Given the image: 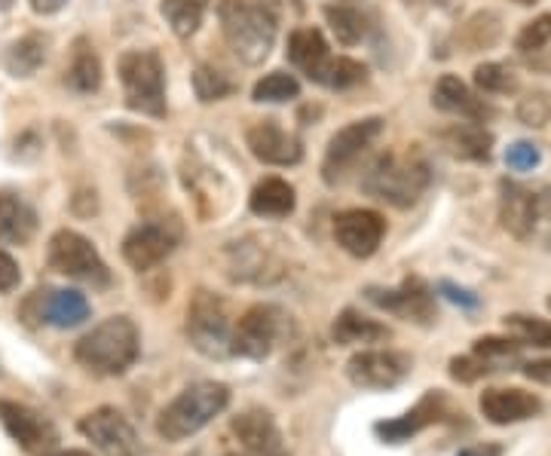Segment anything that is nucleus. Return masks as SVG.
<instances>
[{"instance_id":"f257e3e1","label":"nucleus","mask_w":551,"mask_h":456,"mask_svg":"<svg viewBox=\"0 0 551 456\" xmlns=\"http://www.w3.org/2000/svg\"><path fill=\"white\" fill-rule=\"evenodd\" d=\"M141 356V331L129 316L98 322L74 343V359L95 377H123Z\"/></svg>"},{"instance_id":"f03ea898","label":"nucleus","mask_w":551,"mask_h":456,"mask_svg":"<svg viewBox=\"0 0 551 456\" xmlns=\"http://www.w3.org/2000/svg\"><path fill=\"white\" fill-rule=\"evenodd\" d=\"M230 404V386L218 380H199L178 392L157 417V435L178 444L203 432Z\"/></svg>"},{"instance_id":"7ed1b4c3","label":"nucleus","mask_w":551,"mask_h":456,"mask_svg":"<svg viewBox=\"0 0 551 456\" xmlns=\"http://www.w3.org/2000/svg\"><path fill=\"white\" fill-rule=\"evenodd\" d=\"M218 19L227 46L242 65H261L276 43L279 19L264 7L252 4V0H221Z\"/></svg>"},{"instance_id":"20e7f679","label":"nucleus","mask_w":551,"mask_h":456,"mask_svg":"<svg viewBox=\"0 0 551 456\" xmlns=\"http://www.w3.org/2000/svg\"><path fill=\"white\" fill-rule=\"evenodd\" d=\"M123 98L135 114L163 120L166 117V71L154 49H129L117 62Z\"/></svg>"},{"instance_id":"39448f33","label":"nucleus","mask_w":551,"mask_h":456,"mask_svg":"<svg viewBox=\"0 0 551 456\" xmlns=\"http://www.w3.org/2000/svg\"><path fill=\"white\" fill-rule=\"evenodd\" d=\"M184 334L199 356L215 362H224L233 356V322L227 313V303L215 291H206V288L193 291L187 303Z\"/></svg>"},{"instance_id":"423d86ee","label":"nucleus","mask_w":551,"mask_h":456,"mask_svg":"<svg viewBox=\"0 0 551 456\" xmlns=\"http://www.w3.org/2000/svg\"><path fill=\"white\" fill-rule=\"evenodd\" d=\"M362 187L395 209H411L429 187V169L420 157L383 154L362 178Z\"/></svg>"},{"instance_id":"0eeeda50","label":"nucleus","mask_w":551,"mask_h":456,"mask_svg":"<svg viewBox=\"0 0 551 456\" xmlns=\"http://www.w3.org/2000/svg\"><path fill=\"white\" fill-rule=\"evenodd\" d=\"M46 261L56 273L77 279L83 285L92 288H108L111 285V270L98 255V248L77 230H56L49 236V248H46Z\"/></svg>"},{"instance_id":"6e6552de","label":"nucleus","mask_w":551,"mask_h":456,"mask_svg":"<svg viewBox=\"0 0 551 456\" xmlns=\"http://www.w3.org/2000/svg\"><path fill=\"white\" fill-rule=\"evenodd\" d=\"M282 313L270 303L248 307L239 322L233 325V356L248 362H264L273 356V349L282 337Z\"/></svg>"},{"instance_id":"1a4fd4ad","label":"nucleus","mask_w":551,"mask_h":456,"mask_svg":"<svg viewBox=\"0 0 551 456\" xmlns=\"http://www.w3.org/2000/svg\"><path fill=\"white\" fill-rule=\"evenodd\" d=\"M178 242H181V227L175 221H144L126 233L123 261L132 270L147 273V270L160 267L178 248Z\"/></svg>"},{"instance_id":"9d476101","label":"nucleus","mask_w":551,"mask_h":456,"mask_svg":"<svg viewBox=\"0 0 551 456\" xmlns=\"http://www.w3.org/2000/svg\"><path fill=\"white\" fill-rule=\"evenodd\" d=\"M92 307L86 294L74 288H37L25 303H22V316L37 325H53V328H77L89 319Z\"/></svg>"},{"instance_id":"9b49d317","label":"nucleus","mask_w":551,"mask_h":456,"mask_svg":"<svg viewBox=\"0 0 551 456\" xmlns=\"http://www.w3.org/2000/svg\"><path fill=\"white\" fill-rule=\"evenodd\" d=\"M80 435L92 441L102 456H141V438L135 426L117 408H95L77 423Z\"/></svg>"},{"instance_id":"f8f14e48","label":"nucleus","mask_w":551,"mask_h":456,"mask_svg":"<svg viewBox=\"0 0 551 456\" xmlns=\"http://www.w3.org/2000/svg\"><path fill=\"white\" fill-rule=\"evenodd\" d=\"M386 120L383 117H365L343 126L340 132L331 135L328 150H325V163H322V175L328 184H337L349 166H356V160L365 154V150L380 138Z\"/></svg>"},{"instance_id":"ddd939ff","label":"nucleus","mask_w":551,"mask_h":456,"mask_svg":"<svg viewBox=\"0 0 551 456\" xmlns=\"http://www.w3.org/2000/svg\"><path fill=\"white\" fill-rule=\"evenodd\" d=\"M0 423H4L7 435L25 450V453H53L59 444V429L53 420L34 411L31 404L0 398Z\"/></svg>"},{"instance_id":"4468645a","label":"nucleus","mask_w":551,"mask_h":456,"mask_svg":"<svg viewBox=\"0 0 551 456\" xmlns=\"http://www.w3.org/2000/svg\"><path fill=\"white\" fill-rule=\"evenodd\" d=\"M365 294H368V300L374 303V307H380V310H386L398 319H405V322L432 325L438 319L435 294L417 276H408L398 288H368Z\"/></svg>"},{"instance_id":"2eb2a0df","label":"nucleus","mask_w":551,"mask_h":456,"mask_svg":"<svg viewBox=\"0 0 551 456\" xmlns=\"http://www.w3.org/2000/svg\"><path fill=\"white\" fill-rule=\"evenodd\" d=\"M414 371L405 352L395 349H362L346 362V377L359 389H392Z\"/></svg>"},{"instance_id":"dca6fc26","label":"nucleus","mask_w":551,"mask_h":456,"mask_svg":"<svg viewBox=\"0 0 551 456\" xmlns=\"http://www.w3.org/2000/svg\"><path fill=\"white\" fill-rule=\"evenodd\" d=\"M386 236V221L374 209H346L334 218V239L353 258H371Z\"/></svg>"},{"instance_id":"f3484780","label":"nucleus","mask_w":551,"mask_h":456,"mask_svg":"<svg viewBox=\"0 0 551 456\" xmlns=\"http://www.w3.org/2000/svg\"><path fill=\"white\" fill-rule=\"evenodd\" d=\"M539 196L518 184V181H499V224L503 230L515 239H533L536 227H539Z\"/></svg>"},{"instance_id":"a211bd4d","label":"nucleus","mask_w":551,"mask_h":456,"mask_svg":"<svg viewBox=\"0 0 551 456\" xmlns=\"http://www.w3.org/2000/svg\"><path fill=\"white\" fill-rule=\"evenodd\" d=\"M245 144L252 150V157L264 166H297L304 160L300 141L291 132H285L276 120H261L255 126H248Z\"/></svg>"},{"instance_id":"6ab92c4d","label":"nucleus","mask_w":551,"mask_h":456,"mask_svg":"<svg viewBox=\"0 0 551 456\" xmlns=\"http://www.w3.org/2000/svg\"><path fill=\"white\" fill-rule=\"evenodd\" d=\"M447 414H450V411H447V398H444V392L432 389V392H426V395L414 404V408H411L408 414L395 417V420H383V423H377V426H374V432H377L383 441H389V444H402V441H408V438L420 435L423 429H429V426L441 423Z\"/></svg>"},{"instance_id":"aec40b11","label":"nucleus","mask_w":551,"mask_h":456,"mask_svg":"<svg viewBox=\"0 0 551 456\" xmlns=\"http://www.w3.org/2000/svg\"><path fill=\"white\" fill-rule=\"evenodd\" d=\"M478 408L484 420L493 426H515V423L539 417L542 401L539 395L524 392V389H484L478 398Z\"/></svg>"},{"instance_id":"412c9836","label":"nucleus","mask_w":551,"mask_h":456,"mask_svg":"<svg viewBox=\"0 0 551 456\" xmlns=\"http://www.w3.org/2000/svg\"><path fill=\"white\" fill-rule=\"evenodd\" d=\"M230 429L239 438V444L245 447V453H255V456H285L282 432H279L273 414L264 411V408H248V411L236 414L233 423H230Z\"/></svg>"},{"instance_id":"4be33fe9","label":"nucleus","mask_w":551,"mask_h":456,"mask_svg":"<svg viewBox=\"0 0 551 456\" xmlns=\"http://www.w3.org/2000/svg\"><path fill=\"white\" fill-rule=\"evenodd\" d=\"M230 255V279L236 282H273L279 279L285 270H279V261L270 255V251L264 245H252V239L245 242H236L227 248Z\"/></svg>"},{"instance_id":"5701e85b","label":"nucleus","mask_w":551,"mask_h":456,"mask_svg":"<svg viewBox=\"0 0 551 456\" xmlns=\"http://www.w3.org/2000/svg\"><path fill=\"white\" fill-rule=\"evenodd\" d=\"M37 236V212L16 193H0V242L28 245Z\"/></svg>"},{"instance_id":"b1692460","label":"nucleus","mask_w":551,"mask_h":456,"mask_svg":"<svg viewBox=\"0 0 551 456\" xmlns=\"http://www.w3.org/2000/svg\"><path fill=\"white\" fill-rule=\"evenodd\" d=\"M331 337L337 346H371V343H386L392 331L383 322L362 316L359 310H343L331 325Z\"/></svg>"},{"instance_id":"393cba45","label":"nucleus","mask_w":551,"mask_h":456,"mask_svg":"<svg viewBox=\"0 0 551 456\" xmlns=\"http://www.w3.org/2000/svg\"><path fill=\"white\" fill-rule=\"evenodd\" d=\"M65 80L80 95H92V92L102 89V80H105L102 59H98L95 46L86 37H77L74 46H71V65H68Z\"/></svg>"},{"instance_id":"a878e982","label":"nucleus","mask_w":551,"mask_h":456,"mask_svg":"<svg viewBox=\"0 0 551 456\" xmlns=\"http://www.w3.org/2000/svg\"><path fill=\"white\" fill-rule=\"evenodd\" d=\"M248 209L258 218H288L297 209V193L285 178H264L248 196Z\"/></svg>"},{"instance_id":"bb28decb","label":"nucleus","mask_w":551,"mask_h":456,"mask_svg":"<svg viewBox=\"0 0 551 456\" xmlns=\"http://www.w3.org/2000/svg\"><path fill=\"white\" fill-rule=\"evenodd\" d=\"M328 43L319 28H294L288 37V62L304 71L310 80L319 74V68L328 62Z\"/></svg>"},{"instance_id":"cd10ccee","label":"nucleus","mask_w":551,"mask_h":456,"mask_svg":"<svg viewBox=\"0 0 551 456\" xmlns=\"http://www.w3.org/2000/svg\"><path fill=\"white\" fill-rule=\"evenodd\" d=\"M432 105L444 114H460V117H469V120H481L484 117V105L472 95V89L454 77V74H444L435 89H432Z\"/></svg>"},{"instance_id":"c85d7f7f","label":"nucleus","mask_w":551,"mask_h":456,"mask_svg":"<svg viewBox=\"0 0 551 456\" xmlns=\"http://www.w3.org/2000/svg\"><path fill=\"white\" fill-rule=\"evenodd\" d=\"M444 144L454 157L469 163H487L493 154V135L478 123H457L444 132Z\"/></svg>"},{"instance_id":"c756f323","label":"nucleus","mask_w":551,"mask_h":456,"mask_svg":"<svg viewBox=\"0 0 551 456\" xmlns=\"http://www.w3.org/2000/svg\"><path fill=\"white\" fill-rule=\"evenodd\" d=\"M46 62V37L43 34H25L19 40L10 43V49L4 53V68L10 77H34L40 71V65Z\"/></svg>"},{"instance_id":"7c9ffc66","label":"nucleus","mask_w":551,"mask_h":456,"mask_svg":"<svg viewBox=\"0 0 551 456\" xmlns=\"http://www.w3.org/2000/svg\"><path fill=\"white\" fill-rule=\"evenodd\" d=\"M209 7H212V0H163L160 13H163L166 25L172 28V34L187 40L199 31Z\"/></svg>"},{"instance_id":"2f4dec72","label":"nucleus","mask_w":551,"mask_h":456,"mask_svg":"<svg viewBox=\"0 0 551 456\" xmlns=\"http://www.w3.org/2000/svg\"><path fill=\"white\" fill-rule=\"evenodd\" d=\"M313 80L328 86V89H353V86L368 80V68L349 56H337V59L328 56V62L319 68V74Z\"/></svg>"},{"instance_id":"473e14b6","label":"nucleus","mask_w":551,"mask_h":456,"mask_svg":"<svg viewBox=\"0 0 551 456\" xmlns=\"http://www.w3.org/2000/svg\"><path fill=\"white\" fill-rule=\"evenodd\" d=\"M325 19L334 31V37L343 43V46H356L365 40L368 34V19L365 13H359L356 7H346V4H337V7H325Z\"/></svg>"},{"instance_id":"72a5a7b5","label":"nucleus","mask_w":551,"mask_h":456,"mask_svg":"<svg viewBox=\"0 0 551 456\" xmlns=\"http://www.w3.org/2000/svg\"><path fill=\"white\" fill-rule=\"evenodd\" d=\"M297 95H300V83L294 74H285V71L264 74L252 89V101H258V105H285V101H294Z\"/></svg>"},{"instance_id":"f704fd0d","label":"nucleus","mask_w":551,"mask_h":456,"mask_svg":"<svg viewBox=\"0 0 551 456\" xmlns=\"http://www.w3.org/2000/svg\"><path fill=\"white\" fill-rule=\"evenodd\" d=\"M506 331L521 343V346H539V349H551V322L539 319V316H524V313H512L503 319Z\"/></svg>"},{"instance_id":"c9c22d12","label":"nucleus","mask_w":551,"mask_h":456,"mask_svg":"<svg viewBox=\"0 0 551 456\" xmlns=\"http://www.w3.org/2000/svg\"><path fill=\"white\" fill-rule=\"evenodd\" d=\"M475 86L487 95H509L518 89V77L512 68L499 65V62H484L475 68Z\"/></svg>"},{"instance_id":"e433bc0d","label":"nucleus","mask_w":551,"mask_h":456,"mask_svg":"<svg viewBox=\"0 0 551 456\" xmlns=\"http://www.w3.org/2000/svg\"><path fill=\"white\" fill-rule=\"evenodd\" d=\"M193 92L203 105H212V101H221L233 92V83L212 65H199L193 71Z\"/></svg>"},{"instance_id":"4c0bfd02","label":"nucleus","mask_w":551,"mask_h":456,"mask_svg":"<svg viewBox=\"0 0 551 456\" xmlns=\"http://www.w3.org/2000/svg\"><path fill=\"white\" fill-rule=\"evenodd\" d=\"M548 43H551V13L530 19L515 37V46L521 49V53H539V49H545Z\"/></svg>"},{"instance_id":"58836bf2","label":"nucleus","mask_w":551,"mask_h":456,"mask_svg":"<svg viewBox=\"0 0 551 456\" xmlns=\"http://www.w3.org/2000/svg\"><path fill=\"white\" fill-rule=\"evenodd\" d=\"M472 352L475 356H481L484 362H490V365H499V362L515 359L521 352V343L515 337H481V340H475Z\"/></svg>"},{"instance_id":"ea45409f","label":"nucleus","mask_w":551,"mask_h":456,"mask_svg":"<svg viewBox=\"0 0 551 456\" xmlns=\"http://www.w3.org/2000/svg\"><path fill=\"white\" fill-rule=\"evenodd\" d=\"M499 37V19L493 13H478L466 22V43L472 49H484L493 46Z\"/></svg>"},{"instance_id":"a19ab883","label":"nucleus","mask_w":551,"mask_h":456,"mask_svg":"<svg viewBox=\"0 0 551 456\" xmlns=\"http://www.w3.org/2000/svg\"><path fill=\"white\" fill-rule=\"evenodd\" d=\"M496 371V365H490V362H484L481 356H460V359H450V377H454L457 383H475V380H481V377H487V374H493Z\"/></svg>"},{"instance_id":"79ce46f5","label":"nucleus","mask_w":551,"mask_h":456,"mask_svg":"<svg viewBox=\"0 0 551 456\" xmlns=\"http://www.w3.org/2000/svg\"><path fill=\"white\" fill-rule=\"evenodd\" d=\"M548 117H551V101H548V95L533 92V95L521 98V105H518V120H521L524 126L539 129V126H545Z\"/></svg>"},{"instance_id":"37998d69","label":"nucleus","mask_w":551,"mask_h":456,"mask_svg":"<svg viewBox=\"0 0 551 456\" xmlns=\"http://www.w3.org/2000/svg\"><path fill=\"white\" fill-rule=\"evenodd\" d=\"M539 160H542L539 147L530 144V141H515V144H509V150H506V166H509L512 172H530V169L539 166Z\"/></svg>"},{"instance_id":"c03bdc74","label":"nucleus","mask_w":551,"mask_h":456,"mask_svg":"<svg viewBox=\"0 0 551 456\" xmlns=\"http://www.w3.org/2000/svg\"><path fill=\"white\" fill-rule=\"evenodd\" d=\"M19 282H22V270H19L16 258L10 255L7 248H0V294L16 291Z\"/></svg>"},{"instance_id":"a18cd8bd","label":"nucleus","mask_w":551,"mask_h":456,"mask_svg":"<svg viewBox=\"0 0 551 456\" xmlns=\"http://www.w3.org/2000/svg\"><path fill=\"white\" fill-rule=\"evenodd\" d=\"M438 288L444 291V297H447V300L460 303V307H466V310H475V307H478V297H475L472 291H466V288L454 285V282H441Z\"/></svg>"},{"instance_id":"49530a36","label":"nucleus","mask_w":551,"mask_h":456,"mask_svg":"<svg viewBox=\"0 0 551 456\" xmlns=\"http://www.w3.org/2000/svg\"><path fill=\"white\" fill-rule=\"evenodd\" d=\"M524 374L536 383H551V359H539V362H527Z\"/></svg>"},{"instance_id":"de8ad7c7","label":"nucleus","mask_w":551,"mask_h":456,"mask_svg":"<svg viewBox=\"0 0 551 456\" xmlns=\"http://www.w3.org/2000/svg\"><path fill=\"white\" fill-rule=\"evenodd\" d=\"M457 456H503V444H490V441H484V444H469V447H463Z\"/></svg>"},{"instance_id":"09e8293b","label":"nucleus","mask_w":551,"mask_h":456,"mask_svg":"<svg viewBox=\"0 0 551 456\" xmlns=\"http://www.w3.org/2000/svg\"><path fill=\"white\" fill-rule=\"evenodd\" d=\"M28 4L37 16H56L68 0H28Z\"/></svg>"},{"instance_id":"8fccbe9b","label":"nucleus","mask_w":551,"mask_h":456,"mask_svg":"<svg viewBox=\"0 0 551 456\" xmlns=\"http://www.w3.org/2000/svg\"><path fill=\"white\" fill-rule=\"evenodd\" d=\"M46 456H92L86 450H56V453H46Z\"/></svg>"},{"instance_id":"3c124183","label":"nucleus","mask_w":551,"mask_h":456,"mask_svg":"<svg viewBox=\"0 0 551 456\" xmlns=\"http://www.w3.org/2000/svg\"><path fill=\"white\" fill-rule=\"evenodd\" d=\"M512 4H518V7H533V4H539V0H512Z\"/></svg>"},{"instance_id":"603ef678","label":"nucleus","mask_w":551,"mask_h":456,"mask_svg":"<svg viewBox=\"0 0 551 456\" xmlns=\"http://www.w3.org/2000/svg\"><path fill=\"white\" fill-rule=\"evenodd\" d=\"M13 7V0H0V10H10Z\"/></svg>"},{"instance_id":"864d4df0","label":"nucleus","mask_w":551,"mask_h":456,"mask_svg":"<svg viewBox=\"0 0 551 456\" xmlns=\"http://www.w3.org/2000/svg\"><path fill=\"white\" fill-rule=\"evenodd\" d=\"M224 456H255V453H224Z\"/></svg>"},{"instance_id":"5fc2aeb1","label":"nucleus","mask_w":551,"mask_h":456,"mask_svg":"<svg viewBox=\"0 0 551 456\" xmlns=\"http://www.w3.org/2000/svg\"><path fill=\"white\" fill-rule=\"evenodd\" d=\"M548 310H551V297H548Z\"/></svg>"},{"instance_id":"6e6d98bb","label":"nucleus","mask_w":551,"mask_h":456,"mask_svg":"<svg viewBox=\"0 0 551 456\" xmlns=\"http://www.w3.org/2000/svg\"><path fill=\"white\" fill-rule=\"evenodd\" d=\"M0 377H4V371H0Z\"/></svg>"}]
</instances>
